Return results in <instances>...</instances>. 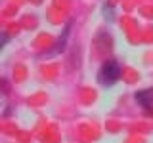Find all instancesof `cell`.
<instances>
[{
    "label": "cell",
    "instance_id": "cell-2",
    "mask_svg": "<svg viewBox=\"0 0 153 143\" xmlns=\"http://www.w3.org/2000/svg\"><path fill=\"white\" fill-rule=\"evenodd\" d=\"M136 101L140 103L142 107H146L147 111H151V107H153V92H151V90L138 92V94H136Z\"/></svg>",
    "mask_w": 153,
    "mask_h": 143
},
{
    "label": "cell",
    "instance_id": "cell-1",
    "mask_svg": "<svg viewBox=\"0 0 153 143\" xmlns=\"http://www.w3.org/2000/svg\"><path fill=\"white\" fill-rule=\"evenodd\" d=\"M119 76H121V67H119L117 61L109 59L102 65V69H100V73H98V80H100V84H103V86H111L119 80Z\"/></svg>",
    "mask_w": 153,
    "mask_h": 143
},
{
    "label": "cell",
    "instance_id": "cell-3",
    "mask_svg": "<svg viewBox=\"0 0 153 143\" xmlns=\"http://www.w3.org/2000/svg\"><path fill=\"white\" fill-rule=\"evenodd\" d=\"M8 40H10V36L6 35V32H0V50L8 44Z\"/></svg>",
    "mask_w": 153,
    "mask_h": 143
}]
</instances>
